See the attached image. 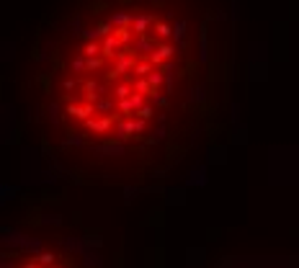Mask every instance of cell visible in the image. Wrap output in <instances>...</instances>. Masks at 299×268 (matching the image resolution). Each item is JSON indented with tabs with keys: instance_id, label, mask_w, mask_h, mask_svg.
<instances>
[{
	"instance_id": "2",
	"label": "cell",
	"mask_w": 299,
	"mask_h": 268,
	"mask_svg": "<svg viewBox=\"0 0 299 268\" xmlns=\"http://www.w3.org/2000/svg\"><path fill=\"white\" fill-rule=\"evenodd\" d=\"M0 268H103L88 247L57 230H11L3 237Z\"/></svg>"
},
{
	"instance_id": "1",
	"label": "cell",
	"mask_w": 299,
	"mask_h": 268,
	"mask_svg": "<svg viewBox=\"0 0 299 268\" xmlns=\"http://www.w3.org/2000/svg\"><path fill=\"white\" fill-rule=\"evenodd\" d=\"M232 75L230 0H54L16 98L59 175L139 188L217 140Z\"/></svg>"
}]
</instances>
